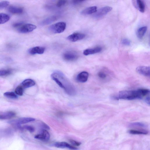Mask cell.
Masks as SVG:
<instances>
[{
    "label": "cell",
    "instance_id": "cell-26",
    "mask_svg": "<svg viewBox=\"0 0 150 150\" xmlns=\"http://www.w3.org/2000/svg\"><path fill=\"white\" fill-rule=\"evenodd\" d=\"M130 134H146L147 133L146 131H141L135 130H131L129 131Z\"/></svg>",
    "mask_w": 150,
    "mask_h": 150
},
{
    "label": "cell",
    "instance_id": "cell-6",
    "mask_svg": "<svg viewBox=\"0 0 150 150\" xmlns=\"http://www.w3.org/2000/svg\"><path fill=\"white\" fill-rule=\"evenodd\" d=\"M112 8L109 6H106L102 8L95 13L94 17L95 18H98L104 16L110 12L112 10Z\"/></svg>",
    "mask_w": 150,
    "mask_h": 150
},
{
    "label": "cell",
    "instance_id": "cell-19",
    "mask_svg": "<svg viewBox=\"0 0 150 150\" xmlns=\"http://www.w3.org/2000/svg\"><path fill=\"white\" fill-rule=\"evenodd\" d=\"M21 84L24 88H28L34 86L35 84V82L32 79H27L24 80Z\"/></svg>",
    "mask_w": 150,
    "mask_h": 150
},
{
    "label": "cell",
    "instance_id": "cell-31",
    "mask_svg": "<svg viewBox=\"0 0 150 150\" xmlns=\"http://www.w3.org/2000/svg\"><path fill=\"white\" fill-rule=\"evenodd\" d=\"M98 76L101 78L105 79L107 77V74L103 71H101L99 73Z\"/></svg>",
    "mask_w": 150,
    "mask_h": 150
},
{
    "label": "cell",
    "instance_id": "cell-9",
    "mask_svg": "<svg viewBox=\"0 0 150 150\" xmlns=\"http://www.w3.org/2000/svg\"><path fill=\"white\" fill-rule=\"evenodd\" d=\"M85 35L83 34L76 33L69 35L67 38V39L73 42L77 41L84 39Z\"/></svg>",
    "mask_w": 150,
    "mask_h": 150
},
{
    "label": "cell",
    "instance_id": "cell-20",
    "mask_svg": "<svg viewBox=\"0 0 150 150\" xmlns=\"http://www.w3.org/2000/svg\"><path fill=\"white\" fill-rule=\"evenodd\" d=\"M147 30V27H142L140 28L137 32V36L138 37L140 38H142L145 34Z\"/></svg>",
    "mask_w": 150,
    "mask_h": 150
},
{
    "label": "cell",
    "instance_id": "cell-21",
    "mask_svg": "<svg viewBox=\"0 0 150 150\" xmlns=\"http://www.w3.org/2000/svg\"><path fill=\"white\" fill-rule=\"evenodd\" d=\"M10 16L7 14L0 13V24L6 23L10 20Z\"/></svg>",
    "mask_w": 150,
    "mask_h": 150
},
{
    "label": "cell",
    "instance_id": "cell-23",
    "mask_svg": "<svg viewBox=\"0 0 150 150\" xmlns=\"http://www.w3.org/2000/svg\"><path fill=\"white\" fill-rule=\"evenodd\" d=\"M57 19L55 16H52L49 17L45 19L42 23V24L45 25L50 24L53 22Z\"/></svg>",
    "mask_w": 150,
    "mask_h": 150
},
{
    "label": "cell",
    "instance_id": "cell-17",
    "mask_svg": "<svg viewBox=\"0 0 150 150\" xmlns=\"http://www.w3.org/2000/svg\"><path fill=\"white\" fill-rule=\"evenodd\" d=\"M16 115V113L12 112H5L0 114V119H9L14 117Z\"/></svg>",
    "mask_w": 150,
    "mask_h": 150
},
{
    "label": "cell",
    "instance_id": "cell-16",
    "mask_svg": "<svg viewBox=\"0 0 150 150\" xmlns=\"http://www.w3.org/2000/svg\"><path fill=\"white\" fill-rule=\"evenodd\" d=\"M97 11L96 6H92L88 8L83 10L81 12L82 15H87L95 13Z\"/></svg>",
    "mask_w": 150,
    "mask_h": 150
},
{
    "label": "cell",
    "instance_id": "cell-33",
    "mask_svg": "<svg viewBox=\"0 0 150 150\" xmlns=\"http://www.w3.org/2000/svg\"><path fill=\"white\" fill-rule=\"evenodd\" d=\"M23 23H16L14 24L13 25V27L14 28H17V29L19 28L21 26Z\"/></svg>",
    "mask_w": 150,
    "mask_h": 150
},
{
    "label": "cell",
    "instance_id": "cell-15",
    "mask_svg": "<svg viewBox=\"0 0 150 150\" xmlns=\"http://www.w3.org/2000/svg\"><path fill=\"white\" fill-rule=\"evenodd\" d=\"M102 50V48L99 47L88 49L84 51L83 54L85 55H88L99 53Z\"/></svg>",
    "mask_w": 150,
    "mask_h": 150
},
{
    "label": "cell",
    "instance_id": "cell-22",
    "mask_svg": "<svg viewBox=\"0 0 150 150\" xmlns=\"http://www.w3.org/2000/svg\"><path fill=\"white\" fill-rule=\"evenodd\" d=\"M4 95L5 97L11 99H16L18 98L17 96L13 92H6Z\"/></svg>",
    "mask_w": 150,
    "mask_h": 150
},
{
    "label": "cell",
    "instance_id": "cell-3",
    "mask_svg": "<svg viewBox=\"0 0 150 150\" xmlns=\"http://www.w3.org/2000/svg\"><path fill=\"white\" fill-rule=\"evenodd\" d=\"M66 24L64 22H59L51 26L49 30L54 34H60L63 32L66 29Z\"/></svg>",
    "mask_w": 150,
    "mask_h": 150
},
{
    "label": "cell",
    "instance_id": "cell-14",
    "mask_svg": "<svg viewBox=\"0 0 150 150\" xmlns=\"http://www.w3.org/2000/svg\"><path fill=\"white\" fill-rule=\"evenodd\" d=\"M89 77V73L86 72L84 71L79 73L77 77V80L81 83L86 82Z\"/></svg>",
    "mask_w": 150,
    "mask_h": 150
},
{
    "label": "cell",
    "instance_id": "cell-5",
    "mask_svg": "<svg viewBox=\"0 0 150 150\" xmlns=\"http://www.w3.org/2000/svg\"><path fill=\"white\" fill-rule=\"evenodd\" d=\"M36 28L35 25L30 24H23L17 29L18 32L21 33H26L32 32Z\"/></svg>",
    "mask_w": 150,
    "mask_h": 150
},
{
    "label": "cell",
    "instance_id": "cell-18",
    "mask_svg": "<svg viewBox=\"0 0 150 150\" xmlns=\"http://www.w3.org/2000/svg\"><path fill=\"white\" fill-rule=\"evenodd\" d=\"M9 11L13 14H21L23 12V9L22 8L11 6L8 9Z\"/></svg>",
    "mask_w": 150,
    "mask_h": 150
},
{
    "label": "cell",
    "instance_id": "cell-24",
    "mask_svg": "<svg viewBox=\"0 0 150 150\" xmlns=\"http://www.w3.org/2000/svg\"><path fill=\"white\" fill-rule=\"evenodd\" d=\"M15 92L17 95L20 96H22L23 93V88L22 87L19 86L16 88Z\"/></svg>",
    "mask_w": 150,
    "mask_h": 150
},
{
    "label": "cell",
    "instance_id": "cell-4",
    "mask_svg": "<svg viewBox=\"0 0 150 150\" xmlns=\"http://www.w3.org/2000/svg\"><path fill=\"white\" fill-rule=\"evenodd\" d=\"M35 120V119L30 117H24L9 121L8 123L11 125H18L25 124Z\"/></svg>",
    "mask_w": 150,
    "mask_h": 150
},
{
    "label": "cell",
    "instance_id": "cell-11",
    "mask_svg": "<svg viewBox=\"0 0 150 150\" xmlns=\"http://www.w3.org/2000/svg\"><path fill=\"white\" fill-rule=\"evenodd\" d=\"M35 138L42 141H47L49 139L50 135L47 130H44L42 131L41 134L35 136Z\"/></svg>",
    "mask_w": 150,
    "mask_h": 150
},
{
    "label": "cell",
    "instance_id": "cell-1",
    "mask_svg": "<svg viewBox=\"0 0 150 150\" xmlns=\"http://www.w3.org/2000/svg\"><path fill=\"white\" fill-rule=\"evenodd\" d=\"M52 79L61 88L63 89L69 95H75L76 92L74 88L70 82L62 73L57 72L51 75Z\"/></svg>",
    "mask_w": 150,
    "mask_h": 150
},
{
    "label": "cell",
    "instance_id": "cell-12",
    "mask_svg": "<svg viewBox=\"0 0 150 150\" xmlns=\"http://www.w3.org/2000/svg\"><path fill=\"white\" fill-rule=\"evenodd\" d=\"M45 50V47H36L30 49L28 52L29 54L32 55H34L37 54H41L44 53Z\"/></svg>",
    "mask_w": 150,
    "mask_h": 150
},
{
    "label": "cell",
    "instance_id": "cell-2",
    "mask_svg": "<svg viewBox=\"0 0 150 150\" xmlns=\"http://www.w3.org/2000/svg\"><path fill=\"white\" fill-rule=\"evenodd\" d=\"M113 98L116 100H130L140 99V96L138 90H124L119 92L117 96Z\"/></svg>",
    "mask_w": 150,
    "mask_h": 150
},
{
    "label": "cell",
    "instance_id": "cell-30",
    "mask_svg": "<svg viewBox=\"0 0 150 150\" xmlns=\"http://www.w3.org/2000/svg\"><path fill=\"white\" fill-rule=\"evenodd\" d=\"M67 3V1H59L56 4L57 7L60 8L65 5Z\"/></svg>",
    "mask_w": 150,
    "mask_h": 150
},
{
    "label": "cell",
    "instance_id": "cell-7",
    "mask_svg": "<svg viewBox=\"0 0 150 150\" xmlns=\"http://www.w3.org/2000/svg\"><path fill=\"white\" fill-rule=\"evenodd\" d=\"M63 58L65 60L68 61H74L78 58L77 53L73 51H67L63 55Z\"/></svg>",
    "mask_w": 150,
    "mask_h": 150
},
{
    "label": "cell",
    "instance_id": "cell-28",
    "mask_svg": "<svg viewBox=\"0 0 150 150\" xmlns=\"http://www.w3.org/2000/svg\"><path fill=\"white\" fill-rule=\"evenodd\" d=\"M23 129L28 130L30 132H33L34 131V128L32 126L29 125H25L22 127Z\"/></svg>",
    "mask_w": 150,
    "mask_h": 150
},
{
    "label": "cell",
    "instance_id": "cell-13",
    "mask_svg": "<svg viewBox=\"0 0 150 150\" xmlns=\"http://www.w3.org/2000/svg\"><path fill=\"white\" fill-rule=\"evenodd\" d=\"M54 145L55 147L58 148H67L73 150H75L77 149L75 147L66 142H56L54 144Z\"/></svg>",
    "mask_w": 150,
    "mask_h": 150
},
{
    "label": "cell",
    "instance_id": "cell-8",
    "mask_svg": "<svg viewBox=\"0 0 150 150\" xmlns=\"http://www.w3.org/2000/svg\"><path fill=\"white\" fill-rule=\"evenodd\" d=\"M137 72L138 74L145 76L149 77L150 74V68L149 67L139 66L136 69Z\"/></svg>",
    "mask_w": 150,
    "mask_h": 150
},
{
    "label": "cell",
    "instance_id": "cell-34",
    "mask_svg": "<svg viewBox=\"0 0 150 150\" xmlns=\"http://www.w3.org/2000/svg\"><path fill=\"white\" fill-rule=\"evenodd\" d=\"M133 125L135 126H138L141 127H144L145 126L144 124L140 123H136L133 124Z\"/></svg>",
    "mask_w": 150,
    "mask_h": 150
},
{
    "label": "cell",
    "instance_id": "cell-25",
    "mask_svg": "<svg viewBox=\"0 0 150 150\" xmlns=\"http://www.w3.org/2000/svg\"><path fill=\"white\" fill-rule=\"evenodd\" d=\"M12 71L10 70H0V76H8L12 73Z\"/></svg>",
    "mask_w": 150,
    "mask_h": 150
},
{
    "label": "cell",
    "instance_id": "cell-27",
    "mask_svg": "<svg viewBox=\"0 0 150 150\" xmlns=\"http://www.w3.org/2000/svg\"><path fill=\"white\" fill-rule=\"evenodd\" d=\"M9 2L7 1L0 2V10H2L7 7L9 4Z\"/></svg>",
    "mask_w": 150,
    "mask_h": 150
},
{
    "label": "cell",
    "instance_id": "cell-10",
    "mask_svg": "<svg viewBox=\"0 0 150 150\" xmlns=\"http://www.w3.org/2000/svg\"><path fill=\"white\" fill-rule=\"evenodd\" d=\"M134 6L140 12L144 13L145 11V6L143 1L140 0L132 1Z\"/></svg>",
    "mask_w": 150,
    "mask_h": 150
},
{
    "label": "cell",
    "instance_id": "cell-29",
    "mask_svg": "<svg viewBox=\"0 0 150 150\" xmlns=\"http://www.w3.org/2000/svg\"><path fill=\"white\" fill-rule=\"evenodd\" d=\"M131 41L127 38L123 39L121 42L122 44L125 46H129L131 45Z\"/></svg>",
    "mask_w": 150,
    "mask_h": 150
},
{
    "label": "cell",
    "instance_id": "cell-35",
    "mask_svg": "<svg viewBox=\"0 0 150 150\" xmlns=\"http://www.w3.org/2000/svg\"><path fill=\"white\" fill-rule=\"evenodd\" d=\"M83 1H73V3L74 4H79V3H81Z\"/></svg>",
    "mask_w": 150,
    "mask_h": 150
},
{
    "label": "cell",
    "instance_id": "cell-32",
    "mask_svg": "<svg viewBox=\"0 0 150 150\" xmlns=\"http://www.w3.org/2000/svg\"><path fill=\"white\" fill-rule=\"evenodd\" d=\"M69 141L70 143L72 144L73 145L76 146H79L81 144V142H78L76 141L71 140H70Z\"/></svg>",
    "mask_w": 150,
    "mask_h": 150
}]
</instances>
